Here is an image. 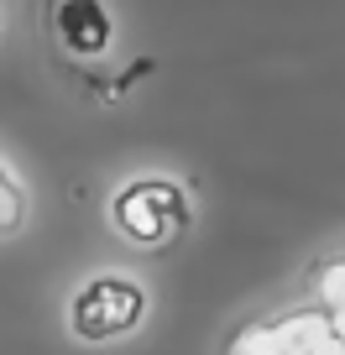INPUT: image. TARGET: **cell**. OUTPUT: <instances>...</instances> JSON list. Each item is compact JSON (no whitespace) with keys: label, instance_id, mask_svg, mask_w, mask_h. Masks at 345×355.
Masks as SVG:
<instances>
[{"label":"cell","instance_id":"1","mask_svg":"<svg viewBox=\"0 0 345 355\" xmlns=\"http://www.w3.org/2000/svg\"><path fill=\"white\" fill-rule=\"evenodd\" d=\"M110 225L136 251H162V245H173L189 230V189L162 173L131 178L110 199Z\"/></svg>","mask_w":345,"mask_h":355},{"label":"cell","instance_id":"2","mask_svg":"<svg viewBox=\"0 0 345 355\" xmlns=\"http://www.w3.org/2000/svg\"><path fill=\"white\" fill-rule=\"evenodd\" d=\"M345 334H340V313L330 309H283L272 319H256L246 329L230 334V350L246 355H340Z\"/></svg>","mask_w":345,"mask_h":355},{"label":"cell","instance_id":"3","mask_svg":"<svg viewBox=\"0 0 345 355\" xmlns=\"http://www.w3.org/2000/svg\"><path fill=\"white\" fill-rule=\"evenodd\" d=\"M142 319H146V293L131 277H90L68 309V324L78 340H121Z\"/></svg>","mask_w":345,"mask_h":355},{"label":"cell","instance_id":"4","mask_svg":"<svg viewBox=\"0 0 345 355\" xmlns=\"http://www.w3.org/2000/svg\"><path fill=\"white\" fill-rule=\"evenodd\" d=\"M53 37L68 58H105L115 42V21L100 0H53Z\"/></svg>","mask_w":345,"mask_h":355},{"label":"cell","instance_id":"5","mask_svg":"<svg viewBox=\"0 0 345 355\" xmlns=\"http://www.w3.org/2000/svg\"><path fill=\"white\" fill-rule=\"evenodd\" d=\"M26 209H32L26 189L16 183V173H11V167H0V241H11V235L26 225Z\"/></svg>","mask_w":345,"mask_h":355}]
</instances>
